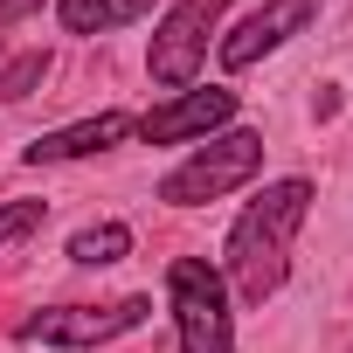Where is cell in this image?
Wrapping results in <instances>:
<instances>
[{"label":"cell","mask_w":353,"mask_h":353,"mask_svg":"<svg viewBox=\"0 0 353 353\" xmlns=\"http://www.w3.org/2000/svg\"><path fill=\"white\" fill-rule=\"evenodd\" d=\"M305 215H312V181H270L236 215L222 263H229V284H236L243 305H263V298L284 291V277H291V236L305 229Z\"/></svg>","instance_id":"obj_1"},{"label":"cell","mask_w":353,"mask_h":353,"mask_svg":"<svg viewBox=\"0 0 353 353\" xmlns=\"http://www.w3.org/2000/svg\"><path fill=\"white\" fill-rule=\"evenodd\" d=\"M166 305L181 353H236V312H229V277L201 256H173L166 263Z\"/></svg>","instance_id":"obj_2"},{"label":"cell","mask_w":353,"mask_h":353,"mask_svg":"<svg viewBox=\"0 0 353 353\" xmlns=\"http://www.w3.org/2000/svg\"><path fill=\"white\" fill-rule=\"evenodd\" d=\"M256 173H263V132H208V145H194V152L159 181V201H173V208H208V201L250 188Z\"/></svg>","instance_id":"obj_3"},{"label":"cell","mask_w":353,"mask_h":353,"mask_svg":"<svg viewBox=\"0 0 353 353\" xmlns=\"http://www.w3.org/2000/svg\"><path fill=\"white\" fill-rule=\"evenodd\" d=\"M222 8L229 0H173L166 8V21L152 28V49H145V77L159 83V90H194V77H201V63H208V35L222 28Z\"/></svg>","instance_id":"obj_4"},{"label":"cell","mask_w":353,"mask_h":353,"mask_svg":"<svg viewBox=\"0 0 353 353\" xmlns=\"http://www.w3.org/2000/svg\"><path fill=\"white\" fill-rule=\"evenodd\" d=\"M145 319H152V298H118V305H56V312L21 319L14 339H49V346L83 353V346H104V339H118V332H132V325H145Z\"/></svg>","instance_id":"obj_5"},{"label":"cell","mask_w":353,"mask_h":353,"mask_svg":"<svg viewBox=\"0 0 353 353\" xmlns=\"http://www.w3.org/2000/svg\"><path fill=\"white\" fill-rule=\"evenodd\" d=\"M312 14H319V0H263V8H256L243 28H229V35L215 42L222 70H250V63H263L270 49H284L291 35H305Z\"/></svg>","instance_id":"obj_6"},{"label":"cell","mask_w":353,"mask_h":353,"mask_svg":"<svg viewBox=\"0 0 353 353\" xmlns=\"http://www.w3.org/2000/svg\"><path fill=\"white\" fill-rule=\"evenodd\" d=\"M236 118V90L208 83V90H181V97H166L139 118V139L145 145H181V139H208Z\"/></svg>","instance_id":"obj_7"},{"label":"cell","mask_w":353,"mask_h":353,"mask_svg":"<svg viewBox=\"0 0 353 353\" xmlns=\"http://www.w3.org/2000/svg\"><path fill=\"white\" fill-rule=\"evenodd\" d=\"M132 132H139L132 111H97V118H77V125H63V132H42L35 145H21V159H28V166H63V159L111 152V145H125Z\"/></svg>","instance_id":"obj_8"},{"label":"cell","mask_w":353,"mask_h":353,"mask_svg":"<svg viewBox=\"0 0 353 353\" xmlns=\"http://www.w3.org/2000/svg\"><path fill=\"white\" fill-rule=\"evenodd\" d=\"M56 14L70 35H111V28L152 14V0H56Z\"/></svg>","instance_id":"obj_9"},{"label":"cell","mask_w":353,"mask_h":353,"mask_svg":"<svg viewBox=\"0 0 353 353\" xmlns=\"http://www.w3.org/2000/svg\"><path fill=\"white\" fill-rule=\"evenodd\" d=\"M125 250H132V229H125V222H90V229L70 236V263H83V270H104V263H118Z\"/></svg>","instance_id":"obj_10"},{"label":"cell","mask_w":353,"mask_h":353,"mask_svg":"<svg viewBox=\"0 0 353 353\" xmlns=\"http://www.w3.org/2000/svg\"><path fill=\"white\" fill-rule=\"evenodd\" d=\"M42 77H49V49H28L14 63H0V104H21L28 90H42Z\"/></svg>","instance_id":"obj_11"},{"label":"cell","mask_w":353,"mask_h":353,"mask_svg":"<svg viewBox=\"0 0 353 353\" xmlns=\"http://www.w3.org/2000/svg\"><path fill=\"white\" fill-rule=\"evenodd\" d=\"M42 215H49V201H0V250L21 243V236H35Z\"/></svg>","instance_id":"obj_12"},{"label":"cell","mask_w":353,"mask_h":353,"mask_svg":"<svg viewBox=\"0 0 353 353\" xmlns=\"http://www.w3.org/2000/svg\"><path fill=\"white\" fill-rule=\"evenodd\" d=\"M28 8H42V0H0V28H8V21H21Z\"/></svg>","instance_id":"obj_13"}]
</instances>
